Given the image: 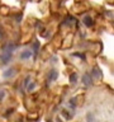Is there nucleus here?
I'll use <instances>...</instances> for the list:
<instances>
[{
	"mask_svg": "<svg viewBox=\"0 0 114 122\" xmlns=\"http://www.w3.org/2000/svg\"><path fill=\"white\" fill-rule=\"evenodd\" d=\"M57 78H58V71H57L56 69H51L49 75H48V80L49 81H55Z\"/></svg>",
	"mask_w": 114,
	"mask_h": 122,
	"instance_id": "1",
	"label": "nucleus"
},
{
	"mask_svg": "<svg viewBox=\"0 0 114 122\" xmlns=\"http://www.w3.org/2000/svg\"><path fill=\"white\" fill-rule=\"evenodd\" d=\"M30 56H32V51H29V50H25V51H23L20 53L22 60H28V59H30Z\"/></svg>",
	"mask_w": 114,
	"mask_h": 122,
	"instance_id": "2",
	"label": "nucleus"
},
{
	"mask_svg": "<svg viewBox=\"0 0 114 122\" xmlns=\"http://www.w3.org/2000/svg\"><path fill=\"white\" fill-rule=\"evenodd\" d=\"M10 57H11V53H9V52H4L3 55L0 56V59H1V61H3L4 64H6V62H9Z\"/></svg>",
	"mask_w": 114,
	"mask_h": 122,
	"instance_id": "3",
	"label": "nucleus"
},
{
	"mask_svg": "<svg viewBox=\"0 0 114 122\" xmlns=\"http://www.w3.org/2000/svg\"><path fill=\"white\" fill-rule=\"evenodd\" d=\"M15 74V70H14V69L13 67H10V69H8V70H5V71H4V78H9V76H13Z\"/></svg>",
	"mask_w": 114,
	"mask_h": 122,
	"instance_id": "4",
	"label": "nucleus"
},
{
	"mask_svg": "<svg viewBox=\"0 0 114 122\" xmlns=\"http://www.w3.org/2000/svg\"><path fill=\"white\" fill-rule=\"evenodd\" d=\"M82 83L85 84L86 86L91 85V79H90V75H89V74H85V75H84V78H82Z\"/></svg>",
	"mask_w": 114,
	"mask_h": 122,
	"instance_id": "5",
	"label": "nucleus"
},
{
	"mask_svg": "<svg viewBox=\"0 0 114 122\" xmlns=\"http://www.w3.org/2000/svg\"><path fill=\"white\" fill-rule=\"evenodd\" d=\"M61 114H62V116L65 117V120H71V118H72V114H70V113H67V111L66 109H63L62 111V112H61Z\"/></svg>",
	"mask_w": 114,
	"mask_h": 122,
	"instance_id": "6",
	"label": "nucleus"
},
{
	"mask_svg": "<svg viewBox=\"0 0 114 122\" xmlns=\"http://www.w3.org/2000/svg\"><path fill=\"white\" fill-rule=\"evenodd\" d=\"M70 81H71L72 84H75L76 81H77V74H76V72H72V74H71V76H70Z\"/></svg>",
	"mask_w": 114,
	"mask_h": 122,
	"instance_id": "7",
	"label": "nucleus"
},
{
	"mask_svg": "<svg viewBox=\"0 0 114 122\" xmlns=\"http://www.w3.org/2000/svg\"><path fill=\"white\" fill-rule=\"evenodd\" d=\"M93 75H94V76H96V78H100V76H101V72L99 71V69H98V67H95L94 70H93Z\"/></svg>",
	"mask_w": 114,
	"mask_h": 122,
	"instance_id": "8",
	"label": "nucleus"
},
{
	"mask_svg": "<svg viewBox=\"0 0 114 122\" xmlns=\"http://www.w3.org/2000/svg\"><path fill=\"white\" fill-rule=\"evenodd\" d=\"M84 23H85L86 25H91L93 20H91V18H90V17H85V18H84Z\"/></svg>",
	"mask_w": 114,
	"mask_h": 122,
	"instance_id": "9",
	"label": "nucleus"
},
{
	"mask_svg": "<svg viewBox=\"0 0 114 122\" xmlns=\"http://www.w3.org/2000/svg\"><path fill=\"white\" fill-rule=\"evenodd\" d=\"M87 122H95L94 121V116L91 113H87Z\"/></svg>",
	"mask_w": 114,
	"mask_h": 122,
	"instance_id": "10",
	"label": "nucleus"
},
{
	"mask_svg": "<svg viewBox=\"0 0 114 122\" xmlns=\"http://www.w3.org/2000/svg\"><path fill=\"white\" fill-rule=\"evenodd\" d=\"M68 104H70V106L72 107V108H75V107H76V102H75V99H74V98H72V99H71V101H70V102H68Z\"/></svg>",
	"mask_w": 114,
	"mask_h": 122,
	"instance_id": "11",
	"label": "nucleus"
},
{
	"mask_svg": "<svg viewBox=\"0 0 114 122\" xmlns=\"http://www.w3.org/2000/svg\"><path fill=\"white\" fill-rule=\"evenodd\" d=\"M28 86V90L30 92V90H33V88L36 86V83H32V84H29V85H27Z\"/></svg>",
	"mask_w": 114,
	"mask_h": 122,
	"instance_id": "12",
	"label": "nucleus"
},
{
	"mask_svg": "<svg viewBox=\"0 0 114 122\" xmlns=\"http://www.w3.org/2000/svg\"><path fill=\"white\" fill-rule=\"evenodd\" d=\"M4 97H5V92H4V90H0V101H3Z\"/></svg>",
	"mask_w": 114,
	"mask_h": 122,
	"instance_id": "13",
	"label": "nucleus"
},
{
	"mask_svg": "<svg viewBox=\"0 0 114 122\" xmlns=\"http://www.w3.org/2000/svg\"><path fill=\"white\" fill-rule=\"evenodd\" d=\"M29 80H30V78H29V76H27V78H25V80H24V85L27 86V85H28V83H29Z\"/></svg>",
	"mask_w": 114,
	"mask_h": 122,
	"instance_id": "14",
	"label": "nucleus"
},
{
	"mask_svg": "<svg viewBox=\"0 0 114 122\" xmlns=\"http://www.w3.org/2000/svg\"><path fill=\"white\" fill-rule=\"evenodd\" d=\"M49 122H51V121H49Z\"/></svg>",
	"mask_w": 114,
	"mask_h": 122,
	"instance_id": "15",
	"label": "nucleus"
}]
</instances>
